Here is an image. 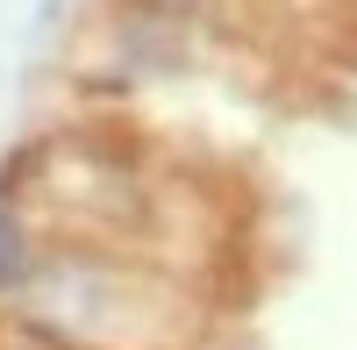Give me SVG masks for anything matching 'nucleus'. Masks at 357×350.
I'll use <instances>...</instances> for the list:
<instances>
[{
    "instance_id": "obj_1",
    "label": "nucleus",
    "mask_w": 357,
    "mask_h": 350,
    "mask_svg": "<svg viewBox=\"0 0 357 350\" xmlns=\"http://www.w3.org/2000/svg\"><path fill=\"white\" fill-rule=\"evenodd\" d=\"M22 329L57 350H178V286L122 250L50 243L8 279Z\"/></svg>"
},
{
    "instance_id": "obj_2",
    "label": "nucleus",
    "mask_w": 357,
    "mask_h": 350,
    "mask_svg": "<svg viewBox=\"0 0 357 350\" xmlns=\"http://www.w3.org/2000/svg\"><path fill=\"white\" fill-rule=\"evenodd\" d=\"M151 8H158V15H193L200 0H151Z\"/></svg>"
}]
</instances>
